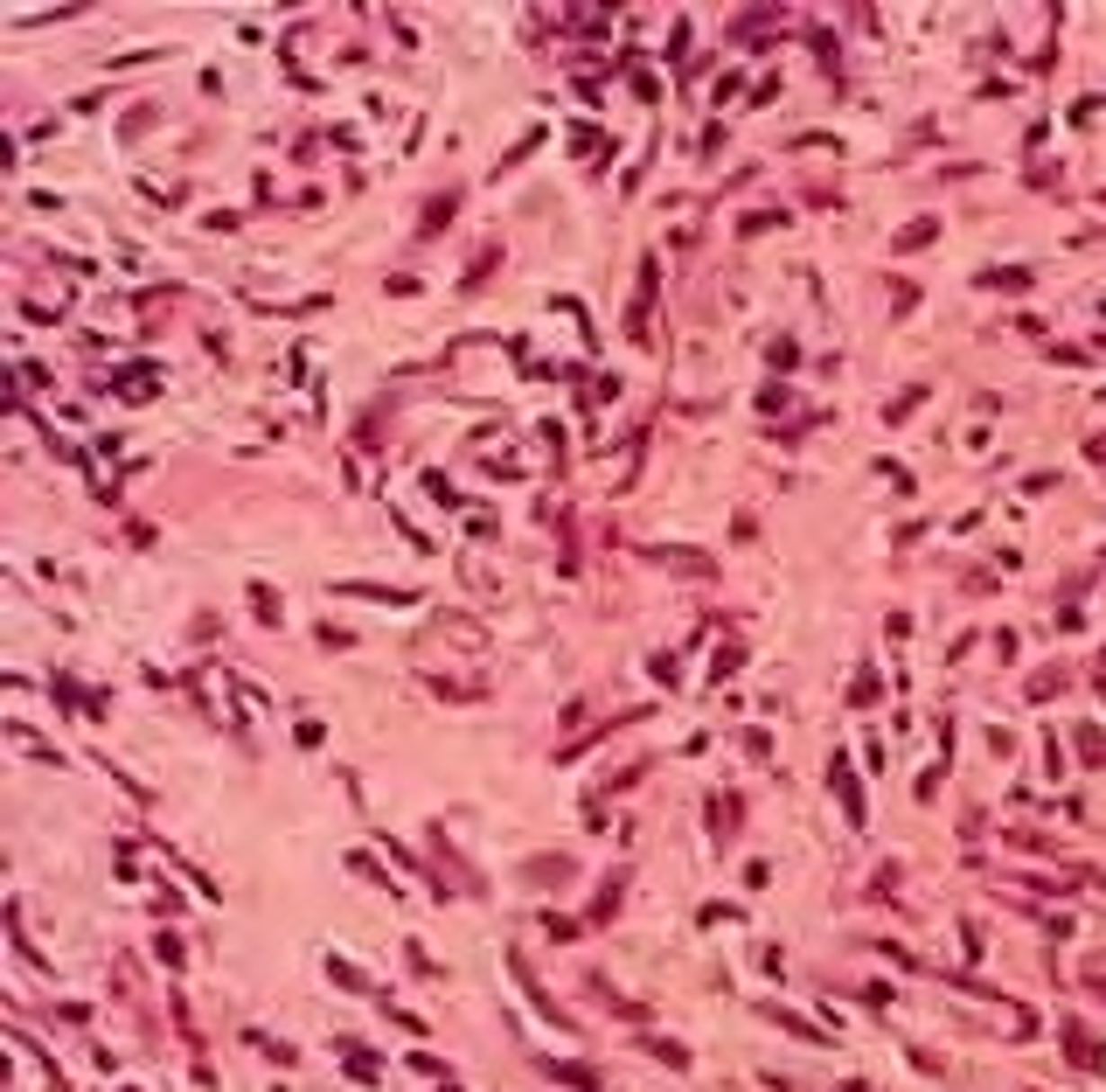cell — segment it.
I'll use <instances>...</instances> for the list:
<instances>
[{
  "label": "cell",
  "instance_id": "6da1fadb",
  "mask_svg": "<svg viewBox=\"0 0 1106 1092\" xmlns=\"http://www.w3.org/2000/svg\"><path fill=\"white\" fill-rule=\"evenodd\" d=\"M710 828H717V835H731V828H737V801H731V793L710 807Z\"/></svg>",
  "mask_w": 1106,
  "mask_h": 1092
}]
</instances>
